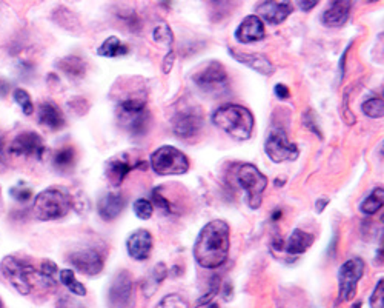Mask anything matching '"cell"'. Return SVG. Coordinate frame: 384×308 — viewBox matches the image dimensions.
<instances>
[{"label": "cell", "mask_w": 384, "mask_h": 308, "mask_svg": "<svg viewBox=\"0 0 384 308\" xmlns=\"http://www.w3.org/2000/svg\"><path fill=\"white\" fill-rule=\"evenodd\" d=\"M352 308H361V302H355Z\"/></svg>", "instance_id": "50"}, {"label": "cell", "mask_w": 384, "mask_h": 308, "mask_svg": "<svg viewBox=\"0 0 384 308\" xmlns=\"http://www.w3.org/2000/svg\"><path fill=\"white\" fill-rule=\"evenodd\" d=\"M230 295H232V285H231V284H226V285H225V292H223V296H225L226 301L231 297Z\"/></svg>", "instance_id": "47"}, {"label": "cell", "mask_w": 384, "mask_h": 308, "mask_svg": "<svg viewBox=\"0 0 384 308\" xmlns=\"http://www.w3.org/2000/svg\"><path fill=\"white\" fill-rule=\"evenodd\" d=\"M8 153H10L11 156H17V158L23 156V158L42 159V156L45 154L43 139L34 131L21 133L11 142L10 147H8Z\"/></svg>", "instance_id": "13"}, {"label": "cell", "mask_w": 384, "mask_h": 308, "mask_svg": "<svg viewBox=\"0 0 384 308\" xmlns=\"http://www.w3.org/2000/svg\"><path fill=\"white\" fill-rule=\"evenodd\" d=\"M168 273H169V271H168V268L164 264H159V265L154 267L151 276L146 279V282L143 284V292L146 293V296L151 297L154 295L155 290H157L163 280L166 279Z\"/></svg>", "instance_id": "26"}, {"label": "cell", "mask_w": 384, "mask_h": 308, "mask_svg": "<svg viewBox=\"0 0 384 308\" xmlns=\"http://www.w3.org/2000/svg\"><path fill=\"white\" fill-rule=\"evenodd\" d=\"M126 199L120 193H108L97 204V213L103 221H114L122 214Z\"/></svg>", "instance_id": "19"}, {"label": "cell", "mask_w": 384, "mask_h": 308, "mask_svg": "<svg viewBox=\"0 0 384 308\" xmlns=\"http://www.w3.org/2000/svg\"><path fill=\"white\" fill-rule=\"evenodd\" d=\"M11 196H13L14 201H17L19 204H25L33 197V189L19 184L17 187L11 188Z\"/></svg>", "instance_id": "36"}, {"label": "cell", "mask_w": 384, "mask_h": 308, "mask_svg": "<svg viewBox=\"0 0 384 308\" xmlns=\"http://www.w3.org/2000/svg\"><path fill=\"white\" fill-rule=\"evenodd\" d=\"M314 239H315L314 234L297 229V230L292 231V234L289 236L286 246H285V251L288 253L289 256L303 255V253L307 251V248L312 246Z\"/></svg>", "instance_id": "22"}, {"label": "cell", "mask_w": 384, "mask_h": 308, "mask_svg": "<svg viewBox=\"0 0 384 308\" xmlns=\"http://www.w3.org/2000/svg\"><path fill=\"white\" fill-rule=\"evenodd\" d=\"M364 262L360 258L346 260L338 270V299L349 302L356 295V287L364 276Z\"/></svg>", "instance_id": "8"}, {"label": "cell", "mask_w": 384, "mask_h": 308, "mask_svg": "<svg viewBox=\"0 0 384 308\" xmlns=\"http://www.w3.org/2000/svg\"><path fill=\"white\" fill-rule=\"evenodd\" d=\"M266 30H264V23L259 16L251 14L244 17V21L239 25L235 30V39L240 43H252L264 39Z\"/></svg>", "instance_id": "15"}, {"label": "cell", "mask_w": 384, "mask_h": 308, "mask_svg": "<svg viewBox=\"0 0 384 308\" xmlns=\"http://www.w3.org/2000/svg\"><path fill=\"white\" fill-rule=\"evenodd\" d=\"M155 308H191V307L185 297H181L180 295L174 293V295L164 296Z\"/></svg>", "instance_id": "35"}, {"label": "cell", "mask_w": 384, "mask_h": 308, "mask_svg": "<svg viewBox=\"0 0 384 308\" xmlns=\"http://www.w3.org/2000/svg\"><path fill=\"white\" fill-rule=\"evenodd\" d=\"M57 68L71 79H81L86 75V62L77 56H67L57 62Z\"/></svg>", "instance_id": "23"}, {"label": "cell", "mask_w": 384, "mask_h": 308, "mask_svg": "<svg viewBox=\"0 0 384 308\" xmlns=\"http://www.w3.org/2000/svg\"><path fill=\"white\" fill-rule=\"evenodd\" d=\"M194 84L206 94L222 96L230 88V76L220 62H209L192 76Z\"/></svg>", "instance_id": "7"}, {"label": "cell", "mask_w": 384, "mask_h": 308, "mask_svg": "<svg viewBox=\"0 0 384 308\" xmlns=\"http://www.w3.org/2000/svg\"><path fill=\"white\" fill-rule=\"evenodd\" d=\"M218 292H220V276H213L209 280V292L198 299L196 307L208 305L218 295Z\"/></svg>", "instance_id": "34"}, {"label": "cell", "mask_w": 384, "mask_h": 308, "mask_svg": "<svg viewBox=\"0 0 384 308\" xmlns=\"http://www.w3.org/2000/svg\"><path fill=\"white\" fill-rule=\"evenodd\" d=\"M151 167L159 176H180L188 173L189 159L183 151L164 145L151 154Z\"/></svg>", "instance_id": "5"}, {"label": "cell", "mask_w": 384, "mask_h": 308, "mask_svg": "<svg viewBox=\"0 0 384 308\" xmlns=\"http://www.w3.org/2000/svg\"><path fill=\"white\" fill-rule=\"evenodd\" d=\"M60 282L65 285L72 295L76 296H86V288L84 284H80L76 279V275L72 270H62L59 273Z\"/></svg>", "instance_id": "29"}, {"label": "cell", "mask_w": 384, "mask_h": 308, "mask_svg": "<svg viewBox=\"0 0 384 308\" xmlns=\"http://www.w3.org/2000/svg\"><path fill=\"white\" fill-rule=\"evenodd\" d=\"M303 125L306 126V128L310 133H314V134L318 136L320 139H323V134H322V131H320L318 125H317V117H315V114L312 111H307V113L303 114Z\"/></svg>", "instance_id": "38"}, {"label": "cell", "mask_w": 384, "mask_h": 308, "mask_svg": "<svg viewBox=\"0 0 384 308\" xmlns=\"http://www.w3.org/2000/svg\"><path fill=\"white\" fill-rule=\"evenodd\" d=\"M371 307L372 308H384V282L383 279L378 280L377 287H375L373 293L371 296Z\"/></svg>", "instance_id": "37"}, {"label": "cell", "mask_w": 384, "mask_h": 308, "mask_svg": "<svg viewBox=\"0 0 384 308\" xmlns=\"http://www.w3.org/2000/svg\"><path fill=\"white\" fill-rule=\"evenodd\" d=\"M128 53H130V48H128L125 43H122L120 40H118V39L115 38V35H111V38H108V39L102 43V47H100V48L97 50L98 56L109 57V59L126 56Z\"/></svg>", "instance_id": "25"}, {"label": "cell", "mask_w": 384, "mask_h": 308, "mask_svg": "<svg viewBox=\"0 0 384 308\" xmlns=\"http://www.w3.org/2000/svg\"><path fill=\"white\" fill-rule=\"evenodd\" d=\"M351 10V0H332L331 6L322 16V22L326 26H331V28H338V26H343L349 19Z\"/></svg>", "instance_id": "17"}, {"label": "cell", "mask_w": 384, "mask_h": 308, "mask_svg": "<svg viewBox=\"0 0 384 308\" xmlns=\"http://www.w3.org/2000/svg\"><path fill=\"white\" fill-rule=\"evenodd\" d=\"M203 116L197 106L183 108L172 117V130L174 134L180 139L194 138L202 130Z\"/></svg>", "instance_id": "11"}, {"label": "cell", "mask_w": 384, "mask_h": 308, "mask_svg": "<svg viewBox=\"0 0 384 308\" xmlns=\"http://www.w3.org/2000/svg\"><path fill=\"white\" fill-rule=\"evenodd\" d=\"M108 305L109 308H134L135 290L130 271H118L113 279L108 292Z\"/></svg>", "instance_id": "9"}, {"label": "cell", "mask_w": 384, "mask_h": 308, "mask_svg": "<svg viewBox=\"0 0 384 308\" xmlns=\"http://www.w3.org/2000/svg\"><path fill=\"white\" fill-rule=\"evenodd\" d=\"M57 308H85L79 301L71 296H62L57 301Z\"/></svg>", "instance_id": "41"}, {"label": "cell", "mask_w": 384, "mask_h": 308, "mask_svg": "<svg viewBox=\"0 0 384 308\" xmlns=\"http://www.w3.org/2000/svg\"><path fill=\"white\" fill-rule=\"evenodd\" d=\"M0 202H2V201H0Z\"/></svg>", "instance_id": "54"}, {"label": "cell", "mask_w": 384, "mask_h": 308, "mask_svg": "<svg viewBox=\"0 0 384 308\" xmlns=\"http://www.w3.org/2000/svg\"><path fill=\"white\" fill-rule=\"evenodd\" d=\"M273 93H276L277 97H280V99H288L290 96L289 88L286 85H283V84L276 85V88H273Z\"/></svg>", "instance_id": "44"}, {"label": "cell", "mask_w": 384, "mask_h": 308, "mask_svg": "<svg viewBox=\"0 0 384 308\" xmlns=\"http://www.w3.org/2000/svg\"><path fill=\"white\" fill-rule=\"evenodd\" d=\"M281 216H283V211L281 210H276V211H273V214H272V221L281 219Z\"/></svg>", "instance_id": "48"}, {"label": "cell", "mask_w": 384, "mask_h": 308, "mask_svg": "<svg viewBox=\"0 0 384 308\" xmlns=\"http://www.w3.org/2000/svg\"><path fill=\"white\" fill-rule=\"evenodd\" d=\"M235 180L246 192L251 208H260L263 193L268 187V177L252 164H243L235 171Z\"/></svg>", "instance_id": "6"}, {"label": "cell", "mask_w": 384, "mask_h": 308, "mask_svg": "<svg viewBox=\"0 0 384 308\" xmlns=\"http://www.w3.org/2000/svg\"><path fill=\"white\" fill-rule=\"evenodd\" d=\"M68 262L74 267L81 275L86 276H97L102 273L105 267V259L102 253L96 248H84L69 253Z\"/></svg>", "instance_id": "12"}, {"label": "cell", "mask_w": 384, "mask_h": 308, "mask_svg": "<svg viewBox=\"0 0 384 308\" xmlns=\"http://www.w3.org/2000/svg\"><path fill=\"white\" fill-rule=\"evenodd\" d=\"M72 208V199L67 188L51 187L34 199L33 211L39 221H57L65 217Z\"/></svg>", "instance_id": "4"}, {"label": "cell", "mask_w": 384, "mask_h": 308, "mask_svg": "<svg viewBox=\"0 0 384 308\" xmlns=\"http://www.w3.org/2000/svg\"><path fill=\"white\" fill-rule=\"evenodd\" d=\"M52 165L60 173H69L76 165V150L72 147H63L54 154Z\"/></svg>", "instance_id": "24"}, {"label": "cell", "mask_w": 384, "mask_h": 308, "mask_svg": "<svg viewBox=\"0 0 384 308\" xmlns=\"http://www.w3.org/2000/svg\"><path fill=\"white\" fill-rule=\"evenodd\" d=\"M230 54L231 56L237 60L243 63V65H246L248 68L257 71L259 75H263V76H272L273 72H276V67L272 65V62L266 57L263 56V54H249V53H239L235 50H230Z\"/></svg>", "instance_id": "18"}, {"label": "cell", "mask_w": 384, "mask_h": 308, "mask_svg": "<svg viewBox=\"0 0 384 308\" xmlns=\"http://www.w3.org/2000/svg\"><path fill=\"white\" fill-rule=\"evenodd\" d=\"M126 248L130 256L135 260H146L152 251V236L148 230L139 229L134 231L126 242Z\"/></svg>", "instance_id": "16"}, {"label": "cell", "mask_w": 384, "mask_h": 308, "mask_svg": "<svg viewBox=\"0 0 384 308\" xmlns=\"http://www.w3.org/2000/svg\"><path fill=\"white\" fill-rule=\"evenodd\" d=\"M363 113L371 119H381L384 114L383 97H372L363 104Z\"/></svg>", "instance_id": "30"}, {"label": "cell", "mask_w": 384, "mask_h": 308, "mask_svg": "<svg viewBox=\"0 0 384 308\" xmlns=\"http://www.w3.org/2000/svg\"><path fill=\"white\" fill-rule=\"evenodd\" d=\"M292 11H294V6L288 0H285V2L264 0L257 6L259 17L269 25H280L281 22H285Z\"/></svg>", "instance_id": "14"}, {"label": "cell", "mask_w": 384, "mask_h": 308, "mask_svg": "<svg viewBox=\"0 0 384 308\" xmlns=\"http://www.w3.org/2000/svg\"><path fill=\"white\" fill-rule=\"evenodd\" d=\"M14 101L17 102V105H19L22 108L23 114L26 116H31L34 113V104L31 101V96L28 94V92L26 89H22V88H17L14 89Z\"/></svg>", "instance_id": "31"}, {"label": "cell", "mask_w": 384, "mask_h": 308, "mask_svg": "<svg viewBox=\"0 0 384 308\" xmlns=\"http://www.w3.org/2000/svg\"><path fill=\"white\" fill-rule=\"evenodd\" d=\"M152 201H154L155 205H157V207L160 208V210L166 211V213H171V211H172L171 202L168 201L166 197H164V196L160 193V189H154V192H152Z\"/></svg>", "instance_id": "39"}, {"label": "cell", "mask_w": 384, "mask_h": 308, "mask_svg": "<svg viewBox=\"0 0 384 308\" xmlns=\"http://www.w3.org/2000/svg\"><path fill=\"white\" fill-rule=\"evenodd\" d=\"M327 204H329L327 199H318L317 204H315V210H317V213H318V214H320V213H323V210L327 207Z\"/></svg>", "instance_id": "45"}, {"label": "cell", "mask_w": 384, "mask_h": 308, "mask_svg": "<svg viewBox=\"0 0 384 308\" xmlns=\"http://www.w3.org/2000/svg\"><path fill=\"white\" fill-rule=\"evenodd\" d=\"M206 308H218V305L217 304H208Z\"/></svg>", "instance_id": "49"}, {"label": "cell", "mask_w": 384, "mask_h": 308, "mask_svg": "<svg viewBox=\"0 0 384 308\" xmlns=\"http://www.w3.org/2000/svg\"><path fill=\"white\" fill-rule=\"evenodd\" d=\"M295 2L301 11H310L314 10L320 0H295Z\"/></svg>", "instance_id": "43"}, {"label": "cell", "mask_w": 384, "mask_h": 308, "mask_svg": "<svg viewBox=\"0 0 384 308\" xmlns=\"http://www.w3.org/2000/svg\"><path fill=\"white\" fill-rule=\"evenodd\" d=\"M135 216L139 217L142 221H148L151 219V216L154 213V207L152 204L148 201V199H137L132 205Z\"/></svg>", "instance_id": "33"}, {"label": "cell", "mask_w": 384, "mask_h": 308, "mask_svg": "<svg viewBox=\"0 0 384 308\" xmlns=\"http://www.w3.org/2000/svg\"><path fill=\"white\" fill-rule=\"evenodd\" d=\"M349 48H351V45H349V47H347V48L344 50L343 56H341V60H340V79H341V80H343V77H344V62H346V56H347V53H349Z\"/></svg>", "instance_id": "46"}, {"label": "cell", "mask_w": 384, "mask_h": 308, "mask_svg": "<svg viewBox=\"0 0 384 308\" xmlns=\"http://www.w3.org/2000/svg\"><path fill=\"white\" fill-rule=\"evenodd\" d=\"M213 123L235 141H248L254 133L255 119L246 106L227 104L214 111Z\"/></svg>", "instance_id": "3"}, {"label": "cell", "mask_w": 384, "mask_h": 308, "mask_svg": "<svg viewBox=\"0 0 384 308\" xmlns=\"http://www.w3.org/2000/svg\"><path fill=\"white\" fill-rule=\"evenodd\" d=\"M52 17H54V21H56L62 26V28H65L68 31H79L80 30L79 19L69 10H67V8H63V6L57 8V10L54 11Z\"/></svg>", "instance_id": "28"}, {"label": "cell", "mask_w": 384, "mask_h": 308, "mask_svg": "<svg viewBox=\"0 0 384 308\" xmlns=\"http://www.w3.org/2000/svg\"><path fill=\"white\" fill-rule=\"evenodd\" d=\"M0 308H4V302H2V299H0Z\"/></svg>", "instance_id": "52"}, {"label": "cell", "mask_w": 384, "mask_h": 308, "mask_svg": "<svg viewBox=\"0 0 384 308\" xmlns=\"http://www.w3.org/2000/svg\"><path fill=\"white\" fill-rule=\"evenodd\" d=\"M6 168H8L6 141H5V134L0 131V173H5Z\"/></svg>", "instance_id": "40"}, {"label": "cell", "mask_w": 384, "mask_h": 308, "mask_svg": "<svg viewBox=\"0 0 384 308\" xmlns=\"http://www.w3.org/2000/svg\"><path fill=\"white\" fill-rule=\"evenodd\" d=\"M209 2H213V4H220V2H223V0H209Z\"/></svg>", "instance_id": "51"}, {"label": "cell", "mask_w": 384, "mask_h": 308, "mask_svg": "<svg viewBox=\"0 0 384 308\" xmlns=\"http://www.w3.org/2000/svg\"><path fill=\"white\" fill-rule=\"evenodd\" d=\"M368 2H378V0H368Z\"/></svg>", "instance_id": "53"}, {"label": "cell", "mask_w": 384, "mask_h": 308, "mask_svg": "<svg viewBox=\"0 0 384 308\" xmlns=\"http://www.w3.org/2000/svg\"><path fill=\"white\" fill-rule=\"evenodd\" d=\"M39 121L43 126L59 131L65 126V116H63L60 108L52 102H43L39 106Z\"/></svg>", "instance_id": "20"}, {"label": "cell", "mask_w": 384, "mask_h": 308, "mask_svg": "<svg viewBox=\"0 0 384 308\" xmlns=\"http://www.w3.org/2000/svg\"><path fill=\"white\" fill-rule=\"evenodd\" d=\"M152 38L155 42L163 45V47H171L174 42V34L166 23H160L159 26H155Z\"/></svg>", "instance_id": "32"}, {"label": "cell", "mask_w": 384, "mask_h": 308, "mask_svg": "<svg viewBox=\"0 0 384 308\" xmlns=\"http://www.w3.org/2000/svg\"><path fill=\"white\" fill-rule=\"evenodd\" d=\"M174 62H176V54H174V51H169L166 54V57H164L163 65H162V70H163L164 75H168V72H171V70L174 67Z\"/></svg>", "instance_id": "42"}, {"label": "cell", "mask_w": 384, "mask_h": 308, "mask_svg": "<svg viewBox=\"0 0 384 308\" xmlns=\"http://www.w3.org/2000/svg\"><path fill=\"white\" fill-rule=\"evenodd\" d=\"M0 271L4 277L16 288L17 293L28 296L34 287L54 288L57 285L56 279L45 276L40 270H35L28 262L16 256H6L0 262Z\"/></svg>", "instance_id": "2"}, {"label": "cell", "mask_w": 384, "mask_h": 308, "mask_svg": "<svg viewBox=\"0 0 384 308\" xmlns=\"http://www.w3.org/2000/svg\"><path fill=\"white\" fill-rule=\"evenodd\" d=\"M134 168H137V164H131V162H128L125 158L109 160L106 165V177L109 184L113 187H120L126 176L130 175Z\"/></svg>", "instance_id": "21"}, {"label": "cell", "mask_w": 384, "mask_h": 308, "mask_svg": "<svg viewBox=\"0 0 384 308\" xmlns=\"http://www.w3.org/2000/svg\"><path fill=\"white\" fill-rule=\"evenodd\" d=\"M383 201H384V192L383 188H375L373 192L364 199L360 210L363 214L366 216H373L375 213H378L383 207Z\"/></svg>", "instance_id": "27"}, {"label": "cell", "mask_w": 384, "mask_h": 308, "mask_svg": "<svg viewBox=\"0 0 384 308\" xmlns=\"http://www.w3.org/2000/svg\"><path fill=\"white\" fill-rule=\"evenodd\" d=\"M264 151L276 164L295 160L298 158V147L288 139V134L283 128H273L269 133L266 143H264Z\"/></svg>", "instance_id": "10"}, {"label": "cell", "mask_w": 384, "mask_h": 308, "mask_svg": "<svg viewBox=\"0 0 384 308\" xmlns=\"http://www.w3.org/2000/svg\"><path fill=\"white\" fill-rule=\"evenodd\" d=\"M231 233L230 225L217 219L206 224L194 243V258L197 264L208 270H215L226 264L230 258Z\"/></svg>", "instance_id": "1"}]
</instances>
